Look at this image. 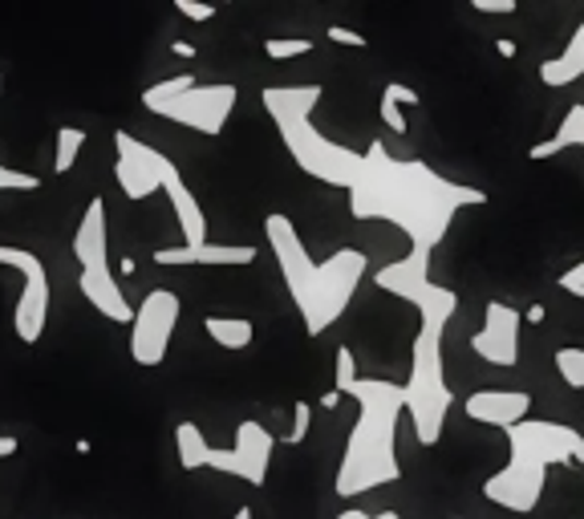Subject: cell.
<instances>
[{
    "mask_svg": "<svg viewBox=\"0 0 584 519\" xmlns=\"http://www.w3.org/2000/svg\"><path fill=\"white\" fill-rule=\"evenodd\" d=\"M264 53H269L272 61H293V58L313 53V41H309V37H269V41H264Z\"/></svg>",
    "mask_w": 584,
    "mask_h": 519,
    "instance_id": "d4e9b609",
    "label": "cell"
},
{
    "mask_svg": "<svg viewBox=\"0 0 584 519\" xmlns=\"http://www.w3.org/2000/svg\"><path fill=\"white\" fill-rule=\"evenodd\" d=\"M325 89L321 86H269L260 98H264V110L281 130V143L293 155L305 174H313L317 183H329V188L349 191L361 174V162L366 155H357L349 146L325 138L321 130L313 126V110L321 101Z\"/></svg>",
    "mask_w": 584,
    "mask_h": 519,
    "instance_id": "277c9868",
    "label": "cell"
},
{
    "mask_svg": "<svg viewBox=\"0 0 584 519\" xmlns=\"http://www.w3.org/2000/svg\"><path fill=\"white\" fill-rule=\"evenodd\" d=\"M406 410L414 419V438L422 447H439L451 410V389L442 370V329H418L414 337L410 382H406Z\"/></svg>",
    "mask_w": 584,
    "mask_h": 519,
    "instance_id": "8992f818",
    "label": "cell"
},
{
    "mask_svg": "<svg viewBox=\"0 0 584 519\" xmlns=\"http://www.w3.org/2000/svg\"><path fill=\"white\" fill-rule=\"evenodd\" d=\"M496 53H499V58H515L520 49H515V41H508V37H499V41H496Z\"/></svg>",
    "mask_w": 584,
    "mask_h": 519,
    "instance_id": "8d00e7d4",
    "label": "cell"
},
{
    "mask_svg": "<svg viewBox=\"0 0 584 519\" xmlns=\"http://www.w3.org/2000/svg\"><path fill=\"white\" fill-rule=\"evenodd\" d=\"M115 150H118L115 179H118V188H122L127 200H146V195L163 191L167 174L175 171V162L167 159L163 150L139 143L134 134H127V130H118L115 134Z\"/></svg>",
    "mask_w": 584,
    "mask_h": 519,
    "instance_id": "7c38bea8",
    "label": "cell"
},
{
    "mask_svg": "<svg viewBox=\"0 0 584 519\" xmlns=\"http://www.w3.org/2000/svg\"><path fill=\"white\" fill-rule=\"evenodd\" d=\"M524 321H532V325H536V321H544V304H532V309L524 313Z\"/></svg>",
    "mask_w": 584,
    "mask_h": 519,
    "instance_id": "f35d334b",
    "label": "cell"
},
{
    "mask_svg": "<svg viewBox=\"0 0 584 519\" xmlns=\"http://www.w3.org/2000/svg\"><path fill=\"white\" fill-rule=\"evenodd\" d=\"M73 260L82 264V273L110 264V256H106V203H102V195L90 200L86 216H82V224L73 231Z\"/></svg>",
    "mask_w": 584,
    "mask_h": 519,
    "instance_id": "e0dca14e",
    "label": "cell"
},
{
    "mask_svg": "<svg viewBox=\"0 0 584 519\" xmlns=\"http://www.w3.org/2000/svg\"><path fill=\"white\" fill-rule=\"evenodd\" d=\"M264 236H269L276 264H281L288 297H293L300 321H305V333L321 337L325 329H333L345 309H349V301H354L361 276H366V252L337 248L333 256L317 264L305 240L297 236V228H293V219L281 216V212H272L264 219Z\"/></svg>",
    "mask_w": 584,
    "mask_h": 519,
    "instance_id": "7a4b0ae2",
    "label": "cell"
},
{
    "mask_svg": "<svg viewBox=\"0 0 584 519\" xmlns=\"http://www.w3.org/2000/svg\"><path fill=\"white\" fill-rule=\"evenodd\" d=\"M41 179L25 171H13V167H0V191H37Z\"/></svg>",
    "mask_w": 584,
    "mask_h": 519,
    "instance_id": "83f0119b",
    "label": "cell"
},
{
    "mask_svg": "<svg viewBox=\"0 0 584 519\" xmlns=\"http://www.w3.org/2000/svg\"><path fill=\"white\" fill-rule=\"evenodd\" d=\"M572 462H581L584 467V434H576V443H572Z\"/></svg>",
    "mask_w": 584,
    "mask_h": 519,
    "instance_id": "74e56055",
    "label": "cell"
},
{
    "mask_svg": "<svg viewBox=\"0 0 584 519\" xmlns=\"http://www.w3.org/2000/svg\"><path fill=\"white\" fill-rule=\"evenodd\" d=\"M572 297H576V301H584V285H576V289H572Z\"/></svg>",
    "mask_w": 584,
    "mask_h": 519,
    "instance_id": "b9f144b4",
    "label": "cell"
},
{
    "mask_svg": "<svg viewBox=\"0 0 584 519\" xmlns=\"http://www.w3.org/2000/svg\"><path fill=\"white\" fill-rule=\"evenodd\" d=\"M203 329H207V337H212L219 349H248L252 346V337H257V329H252V321L248 317H207L203 321Z\"/></svg>",
    "mask_w": 584,
    "mask_h": 519,
    "instance_id": "44dd1931",
    "label": "cell"
},
{
    "mask_svg": "<svg viewBox=\"0 0 584 519\" xmlns=\"http://www.w3.org/2000/svg\"><path fill=\"white\" fill-rule=\"evenodd\" d=\"M576 285H584V260H576V268H569V273L560 276V289L572 292Z\"/></svg>",
    "mask_w": 584,
    "mask_h": 519,
    "instance_id": "1f68e13d",
    "label": "cell"
},
{
    "mask_svg": "<svg viewBox=\"0 0 584 519\" xmlns=\"http://www.w3.org/2000/svg\"><path fill=\"white\" fill-rule=\"evenodd\" d=\"M576 77H584V21L576 25V33H572V41L556 53V58H548L540 65V82L548 89H560V86H572Z\"/></svg>",
    "mask_w": 584,
    "mask_h": 519,
    "instance_id": "d6986e66",
    "label": "cell"
},
{
    "mask_svg": "<svg viewBox=\"0 0 584 519\" xmlns=\"http://www.w3.org/2000/svg\"><path fill=\"white\" fill-rule=\"evenodd\" d=\"M272 450H276V438H272V431H264L260 422L248 419V422H240V426H236V443H231L228 450L207 447V455H203V467L224 471V475H236V479H243V483L260 487V483L269 479Z\"/></svg>",
    "mask_w": 584,
    "mask_h": 519,
    "instance_id": "8fae6325",
    "label": "cell"
},
{
    "mask_svg": "<svg viewBox=\"0 0 584 519\" xmlns=\"http://www.w3.org/2000/svg\"><path fill=\"white\" fill-rule=\"evenodd\" d=\"M0 98H4V73H0Z\"/></svg>",
    "mask_w": 584,
    "mask_h": 519,
    "instance_id": "7bdbcfd3",
    "label": "cell"
},
{
    "mask_svg": "<svg viewBox=\"0 0 584 519\" xmlns=\"http://www.w3.org/2000/svg\"><path fill=\"white\" fill-rule=\"evenodd\" d=\"M337 406H342V394H337V389H325V394H321V410H337Z\"/></svg>",
    "mask_w": 584,
    "mask_h": 519,
    "instance_id": "e575fe53",
    "label": "cell"
},
{
    "mask_svg": "<svg viewBox=\"0 0 584 519\" xmlns=\"http://www.w3.org/2000/svg\"><path fill=\"white\" fill-rule=\"evenodd\" d=\"M467 419L484 422V426H496V431H512L520 422H527L532 414V394L527 389H475L467 398Z\"/></svg>",
    "mask_w": 584,
    "mask_h": 519,
    "instance_id": "5bb4252c",
    "label": "cell"
},
{
    "mask_svg": "<svg viewBox=\"0 0 584 519\" xmlns=\"http://www.w3.org/2000/svg\"><path fill=\"white\" fill-rule=\"evenodd\" d=\"M0 264H9V268H16V273L25 276L13 325H16V337L25 346H37L45 333V321H49V273H45V264L33 256L29 248H16V244H0Z\"/></svg>",
    "mask_w": 584,
    "mask_h": 519,
    "instance_id": "30bf717a",
    "label": "cell"
},
{
    "mask_svg": "<svg viewBox=\"0 0 584 519\" xmlns=\"http://www.w3.org/2000/svg\"><path fill=\"white\" fill-rule=\"evenodd\" d=\"M175 447H179V467L183 471H200L203 467V455H207V438L195 422H179L175 426Z\"/></svg>",
    "mask_w": 584,
    "mask_h": 519,
    "instance_id": "7402d4cb",
    "label": "cell"
},
{
    "mask_svg": "<svg viewBox=\"0 0 584 519\" xmlns=\"http://www.w3.org/2000/svg\"><path fill=\"white\" fill-rule=\"evenodd\" d=\"M21 450V443H16L13 434H0V459H9V455H16Z\"/></svg>",
    "mask_w": 584,
    "mask_h": 519,
    "instance_id": "d6a6232c",
    "label": "cell"
},
{
    "mask_svg": "<svg viewBox=\"0 0 584 519\" xmlns=\"http://www.w3.org/2000/svg\"><path fill=\"white\" fill-rule=\"evenodd\" d=\"M236 98H240V89L231 86V82H212V86L183 89L179 98L151 101L146 110L167 118V122H179L187 130H200V134H219V130L228 126L231 110H236Z\"/></svg>",
    "mask_w": 584,
    "mask_h": 519,
    "instance_id": "9c48e42d",
    "label": "cell"
},
{
    "mask_svg": "<svg viewBox=\"0 0 584 519\" xmlns=\"http://www.w3.org/2000/svg\"><path fill=\"white\" fill-rule=\"evenodd\" d=\"M309 426H313V402L300 398V402L293 406V431H288V443H293V447L305 443V438H309Z\"/></svg>",
    "mask_w": 584,
    "mask_h": 519,
    "instance_id": "4316f807",
    "label": "cell"
},
{
    "mask_svg": "<svg viewBox=\"0 0 584 519\" xmlns=\"http://www.w3.org/2000/svg\"><path fill=\"white\" fill-rule=\"evenodd\" d=\"M373 285L398 301L414 304V313L422 321V329H446V321L458 313V292L446 285L430 280V252L427 248H410V256L385 264L373 276Z\"/></svg>",
    "mask_w": 584,
    "mask_h": 519,
    "instance_id": "52a82bcc",
    "label": "cell"
},
{
    "mask_svg": "<svg viewBox=\"0 0 584 519\" xmlns=\"http://www.w3.org/2000/svg\"><path fill=\"white\" fill-rule=\"evenodd\" d=\"M345 398L357 402V422L345 443L333 491L349 499V495H366V491L402 479L398 419L406 410V386L390 382V377H357Z\"/></svg>",
    "mask_w": 584,
    "mask_h": 519,
    "instance_id": "3957f363",
    "label": "cell"
},
{
    "mask_svg": "<svg viewBox=\"0 0 584 519\" xmlns=\"http://www.w3.org/2000/svg\"><path fill=\"white\" fill-rule=\"evenodd\" d=\"M82 146H86V130L78 126H61L58 130V155H53V171L65 174L78 162V155H82Z\"/></svg>",
    "mask_w": 584,
    "mask_h": 519,
    "instance_id": "603a6c76",
    "label": "cell"
},
{
    "mask_svg": "<svg viewBox=\"0 0 584 519\" xmlns=\"http://www.w3.org/2000/svg\"><path fill=\"white\" fill-rule=\"evenodd\" d=\"M231 519H252V507H240V511H236Z\"/></svg>",
    "mask_w": 584,
    "mask_h": 519,
    "instance_id": "60d3db41",
    "label": "cell"
},
{
    "mask_svg": "<svg viewBox=\"0 0 584 519\" xmlns=\"http://www.w3.org/2000/svg\"><path fill=\"white\" fill-rule=\"evenodd\" d=\"M171 53H175V58L191 61V58H195V45H191V41H171Z\"/></svg>",
    "mask_w": 584,
    "mask_h": 519,
    "instance_id": "836d02e7",
    "label": "cell"
},
{
    "mask_svg": "<svg viewBox=\"0 0 584 519\" xmlns=\"http://www.w3.org/2000/svg\"><path fill=\"white\" fill-rule=\"evenodd\" d=\"M118 273H122V276H134V260H122V264H118Z\"/></svg>",
    "mask_w": 584,
    "mask_h": 519,
    "instance_id": "ab89813d",
    "label": "cell"
},
{
    "mask_svg": "<svg viewBox=\"0 0 584 519\" xmlns=\"http://www.w3.org/2000/svg\"><path fill=\"white\" fill-rule=\"evenodd\" d=\"M354 382H357V358H354V349L342 346L337 349V382H333V389L345 398V394L354 389Z\"/></svg>",
    "mask_w": 584,
    "mask_h": 519,
    "instance_id": "484cf974",
    "label": "cell"
},
{
    "mask_svg": "<svg viewBox=\"0 0 584 519\" xmlns=\"http://www.w3.org/2000/svg\"><path fill=\"white\" fill-rule=\"evenodd\" d=\"M179 313L183 304L171 289H151L143 297V304L134 309V325H130V358L155 370L167 361V349H171L175 325H179Z\"/></svg>",
    "mask_w": 584,
    "mask_h": 519,
    "instance_id": "ba28073f",
    "label": "cell"
},
{
    "mask_svg": "<svg viewBox=\"0 0 584 519\" xmlns=\"http://www.w3.org/2000/svg\"><path fill=\"white\" fill-rule=\"evenodd\" d=\"M470 9L487 16H512L520 4H515V0H470Z\"/></svg>",
    "mask_w": 584,
    "mask_h": 519,
    "instance_id": "f546056e",
    "label": "cell"
},
{
    "mask_svg": "<svg viewBox=\"0 0 584 519\" xmlns=\"http://www.w3.org/2000/svg\"><path fill=\"white\" fill-rule=\"evenodd\" d=\"M337 519H402L398 511H382V516H366V511H345V516Z\"/></svg>",
    "mask_w": 584,
    "mask_h": 519,
    "instance_id": "d590c367",
    "label": "cell"
},
{
    "mask_svg": "<svg viewBox=\"0 0 584 519\" xmlns=\"http://www.w3.org/2000/svg\"><path fill=\"white\" fill-rule=\"evenodd\" d=\"M78 289H82V297L98 309L102 317L134 325V309H130L127 292H122V285H118V276L110 264H106V268H90V273L78 276Z\"/></svg>",
    "mask_w": 584,
    "mask_h": 519,
    "instance_id": "9a60e30c",
    "label": "cell"
},
{
    "mask_svg": "<svg viewBox=\"0 0 584 519\" xmlns=\"http://www.w3.org/2000/svg\"><path fill=\"white\" fill-rule=\"evenodd\" d=\"M520 329H524V313H515L512 304L487 301L484 329L470 337V349L491 365H515L520 361Z\"/></svg>",
    "mask_w": 584,
    "mask_h": 519,
    "instance_id": "4fadbf2b",
    "label": "cell"
},
{
    "mask_svg": "<svg viewBox=\"0 0 584 519\" xmlns=\"http://www.w3.org/2000/svg\"><path fill=\"white\" fill-rule=\"evenodd\" d=\"M257 260V248L252 244H200V248H158L155 264L163 268H183V264H231V268H243Z\"/></svg>",
    "mask_w": 584,
    "mask_h": 519,
    "instance_id": "2e32d148",
    "label": "cell"
},
{
    "mask_svg": "<svg viewBox=\"0 0 584 519\" xmlns=\"http://www.w3.org/2000/svg\"><path fill=\"white\" fill-rule=\"evenodd\" d=\"M556 374L564 377L569 389H584V349L581 346H564L556 349Z\"/></svg>",
    "mask_w": 584,
    "mask_h": 519,
    "instance_id": "cb8c5ba5",
    "label": "cell"
},
{
    "mask_svg": "<svg viewBox=\"0 0 584 519\" xmlns=\"http://www.w3.org/2000/svg\"><path fill=\"white\" fill-rule=\"evenodd\" d=\"M572 146H581L584 150V101H576V106H569V114L560 118V126H556V134L548 138V143H536L532 150H527V159H552V155H560V150H572Z\"/></svg>",
    "mask_w": 584,
    "mask_h": 519,
    "instance_id": "ffe728a7",
    "label": "cell"
},
{
    "mask_svg": "<svg viewBox=\"0 0 584 519\" xmlns=\"http://www.w3.org/2000/svg\"><path fill=\"white\" fill-rule=\"evenodd\" d=\"M487 195L479 188L442 179L418 159H394L382 143H370L361 174L349 188V212L354 219H385L410 240L414 248H434L446 240L458 212L484 207Z\"/></svg>",
    "mask_w": 584,
    "mask_h": 519,
    "instance_id": "6da1fadb",
    "label": "cell"
},
{
    "mask_svg": "<svg viewBox=\"0 0 584 519\" xmlns=\"http://www.w3.org/2000/svg\"><path fill=\"white\" fill-rule=\"evenodd\" d=\"M329 41H337V45H349V49H370V37L366 33H354V29H345V25H329Z\"/></svg>",
    "mask_w": 584,
    "mask_h": 519,
    "instance_id": "f1b7e54d",
    "label": "cell"
},
{
    "mask_svg": "<svg viewBox=\"0 0 584 519\" xmlns=\"http://www.w3.org/2000/svg\"><path fill=\"white\" fill-rule=\"evenodd\" d=\"M163 191H167V200H171V207H175V219H179V231H183V244H187V248L207 244V216H203L200 200L191 195V188L183 183L179 167H175V171L167 174Z\"/></svg>",
    "mask_w": 584,
    "mask_h": 519,
    "instance_id": "ac0fdd59",
    "label": "cell"
},
{
    "mask_svg": "<svg viewBox=\"0 0 584 519\" xmlns=\"http://www.w3.org/2000/svg\"><path fill=\"white\" fill-rule=\"evenodd\" d=\"M572 426L564 422H540L527 419L520 426L508 431V443H512V459L503 471L484 483V495L496 507H508L515 516H527L536 511L544 495V483H548V471L552 467H569L572 462V443H576Z\"/></svg>",
    "mask_w": 584,
    "mask_h": 519,
    "instance_id": "5b68a950",
    "label": "cell"
},
{
    "mask_svg": "<svg viewBox=\"0 0 584 519\" xmlns=\"http://www.w3.org/2000/svg\"><path fill=\"white\" fill-rule=\"evenodd\" d=\"M175 9L187 16V21H212L215 4H200V0H175Z\"/></svg>",
    "mask_w": 584,
    "mask_h": 519,
    "instance_id": "4dcf8cb0",
    "label": "cell"
}]
</instances>
